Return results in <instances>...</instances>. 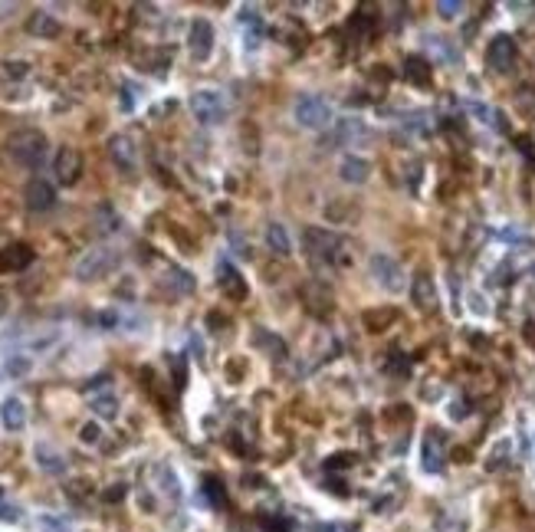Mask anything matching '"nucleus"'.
<instances>
[{"label": "nucleus", "mask_w": 535, "mask_h": 532, "mask_svg": "<svg viewBox=\"0 0 535 532\" xmlns=\"http://www.w3.org/2000/svg\"><path fill=\"white\" fill-rule=\"evenodd\" d=\"M293 115H296V122L306 125V129H326L328 122H332V105H328L322 96H299Z\"/></svg>", "instance_id": "f03ea898"}, {"label": "nucleus", "mask_w": 535, "mask_h": 532, "mask_svg": "<svg viewBox=\"0 0 535 532\" xmlns=\"http://www.w3.org/2000/svg\"><path fill=\"white\" fill-rule=\"evenodd\" d=\"M0 519H3V522H16V519H20V509L0 500Z\"/></svg>", "instance_id": "393cba45"}, {"label": "nucleus", "mask_w": 535, "mask_h": 532, "mask_svg": "<svg viewBox=\"0 0 535 532\" xmlns=\"http://www.w3.org/2000/svg\"><path fill=\"white\" fill-rule=\"evenodd\" d=\"M112 158H115V164H119L122 171H132L135 168V145L125 138V135L112 138Z\"/></svg>", "instance_id": "f3484780"}, {"label": "nucleus", "mask_w": 535, "mask_h": 532, "mask_svg": "<svg viewBox=\"0 0 535 532\" xmlns=\"http://www.w3.org/2000/svg\"><path fill=\"white\" fill-rule=\"evenodd\" d=\"M532 273H535V266H532Z\"/></svg>", "instance_id": "c85d7f7f"}, {"label": "nucleus", "mask_w": 535, "mask_h": 532, "mask_svg": "<svg viewBox=\"0 0 535 532\" xmlns=\"http://www.w3.org/2000/svg\"><path fill=\"white\" fill-rule=\"evenodd\" d=\"M112 263H115V256H112V250H105V247H95V250L82 260V263L76 266V276L79 280H99V276H105L109 269H112Z\"/></svg>", "instance_id": "0eeeda50"}, {"label": "nucleus", "mask_w": 535, "mask_h": 532, "mask_svg": "<svg viewBox=\"0 0 535 532\" xmlns=\"http://www.w3.org/2000/svg\"><path fill=\"white\" fill-rule=\"evenodd\" d=\"M56 177H60L62 184H73L76 177H79V151L76 148H62L60 155H56Z\"/></svg>", "instance_id": "2eb2a0df"}, {"label": "nucleus", "mask_w": 535, "mask_h": 532, "mask_svg": "<svg viewBox=\"0 0 535 532\" xmlns=\"http://www.w3.org/2000/svg\"><path fill=\"white\" fill-rule=\"evenodd\" d=\"M368 175H372V164H368V158L348 155V158H342V164H339V177L348 181V184H361V181H368Z\"/></svg>", "instance_id": "ddd939ff"}, {"label": "nucleus", "mask_w": 535, "mask_h": 532, "mask_svg": "<svg viewBox=\"0 0 535 532\" xmlns=\"http://www.w3.org/2000/svg\"><path fill=\"white\" fill-rule=\"evenodd\" d=\"M36 463H40L46 473H62V470H66V460H62L53 447H46V443L36 447Z\"/></svg>", "instance_id": "aec40b11"}, {"label": "nucleus", "mask_w": 535, "mask_h": 532, "mask_svg": "<svg viewBox=\"0 0 535 532\" xmlns=\"http://www.w3.org/2000/svg\"><path fill=\"white\" fill-rule=\"evenodd\" d=\"M266 243H269V250H276L280 256H289V253H293V240H289V230H286L283 223H269Z\"/></svg>", "instance_id": "dca6fc26"}, {"label": "nucleus", "mask_w": 535, "mask_h": 532, "mask_svg": "<svg viewBox=\"0 0 535 532\" xmlns=\"http://www.w3.org/2000/svg\"><path fill=\"white\" fill-rule=\"evenodd\" d=\"M315 532H345V526H339V522H322Z\"/></svg>", "instance_id": "bb28decb"}, {"label": "nucleus", "mask_w": 535, "mask_h": 532, "mask_svg": "<svg viewBox=\"0 0 535 532\" xmlns=\"http://www.w3.org/2000/svg\"><path fill=\"white\" fill-rule=\"evenodd\" d=\"M92 411L99 414V417H115L119 414V401L112 398V395H99V398H92Z\"/></svg>", "instance_id": "412c9836"}, {"label": "nucleus", "mask_w": 535, "mask_h": 532, "mask_svg": "<svg viewBox=\"0 0 535 532\" xmlns=\"http://www.w3.org/2000/svg\"><path fill=\"white\" fill-rule=\"evenodd\" d=\"M187 46H191V56L197 63H204L210 56V49H214V27H210V20H204V16L194 20L191 33H187Z\"/></svg>", "instance_id": "423d86ee"}, {"label": "nucleus", "mask_w": 535, "mask_h": 532, "mask_svg": "<svg viewBox=\"0 0 535 532\" xmlns=\"http://www.w3.org/2000/svg\"><path fill=\"white\" fill-rule=\"evenodd\" d=\"M440 467H444V450H440V441H437V434H427V437H424V470L437 473Z\"/></svg>", "instance_id": "6ab92c4d"}, {"label": "nucleus", "mask_w": 535, "mask_h": 532, "mask_svg": "<svg viewBox=\"0 0 535 532\" xmlns=\"http://www.w3.org/2000/svg\"><path fill=\"white\" fill-rule=\"evenodd\" d=\"M56 201V194H53V184H46L43 177H36L27 184V207L30 210H46V207H53Z\"/></svg>", "instance_id": "4468645a"}, {"label": "nucleus", "mask_w": 535, "mask_h": 532, "mask_svg": "<svg viewBox=\"0 0 535 532\" xmlns=\"http://www.w3.org/2000/svg\"><path fill=\"white\" fill-rule=\"evenodd\" d=\"M217 280H220V286L227 289V293L234 296V299H243L247 296V286H243V280H240V273L234 269L230 263H220V273H217Z\"/></svg>", "instance_id": "a211bd4d"}, {"label": "nucleus", "mask_w": 535, "mask_h": 532, "mask_svg": "<svg viewBox=\"0 0 535 532\" xmlns=\"http://www.w3.org/2000/svg\"><path fill=\"white\" fill-rule=\"evenodd\" d=\"M407 76L414 79V82H427L431 79V69H427V63L424 59H407Z\"/></svg>", "instance_id": "4be33fe9"}, {"label": "nucleus", "mask_w": 535, "mask_h": 532, "mask_svg": "<svg viewBox=\"0 0 535 532\" xmlns=\"http://www.w3.org/2000/svg\"><path fill=\"white\" fill-rule=\"evenodd\" d=\"M411 296H414V306L420 312H431L437 306V289H433V280L427 273H417L414 286H411Z\"/></svg>", "instance_id": "9b49d317"}, {"label": "nucleus", "mask_w": 535, "mask_h": 532, "mask_svg": "<svg viewBox=\"0 0 535 532\" xmlns=\"http://www.w3.org/2000/svg\"><path fill=\"white\" fill-rule=\"evenodd\" d=\"M40 529L43 532H69V526L56 516H40Z\"/></svg>", "instance_id": "b1692460"}, {"label": "nucleus", "mask_w": 535, "mask_h": 532, "mask_svg": "<svg viewBox=\"0 0 535 532\" xmlns=\"http://www.w3.org/2000/svg\"><path fill=\"white\" fill-rule=\"evenodd\" d=\"M30 263H33V250L27 243H10V247L0 250V269L3 273H20V269H27Z\"/></svg>", "instance_id": "9d476101"}, {"label": "nucleus", "mask_w": 535, "mask_h": 532, "mask_svg": "<svg viewBox=\"0 0 535 532\" xmlns=\"http://www.w3.org/2000/svg\"><path fill=\"white\" fill-rule=\"evenodd\" d=\"M342 240L335 234H328V230H306V247H309V253H312L315 260H322V263H335L339 260V247Z\"/></svg>", "instance_id": "39448f33"}, {"label": "nucleus", "mask_w": 535, "mask_h": 532, "mask_svg": "<svg viewBox=\"0 0 535 532\" xmlns=\"http://www.w3.org/2000/svg\"><path fill=\"white\" fill-rule=\"evenodd\" d=\"M0 496H3V489H0Z\"/></svg>", "instance_id": "cd10ccee"}, {"label": "nucleus", "mask_w": 535, "mask_h": 532, "mask_svg": "<svg viewBox=\"0 0 535 532\" xmlns=\"http://www.w3.org/2000/svg\"><path fill=\"white\" fill-rule=\"evenodd\" d=\"M372 276L378 286H385V293H401L404 289V269L401 263L394 260V256H387V253H372Z\"/></svg>", "instance_id": "20e7f679"}, {"label": "nucleus", "mask_w": 535, "mask_h": 532, "mask_svg": "<svg viewBox=\"0 0 535 532\" xmlns=\"http://www.w3.org/2000/svg\"><path fill=\"white\" fill-rule=\"evenodd\" d=\"M10 155H14L23 168H40L46 158V138L40 132H20L14 142H10Z\"/></svg>", "instance_id": "7ed1b4c3"}, {"label": "nucleus", "mask_w": 535, "mask_h": 532, "mask_svg": "<svg viewBox=\"0 0 535 532\" xmlns=\"http://www.w3.org/2000/svg\"><path fill=\"white\" fill-rule=\"evenodd\" d=\"M0 424L7 430H23V424H27V404L20 398H3V404H0Z\"/></svg>", "instance_id": "f8f14e48"}, {"label": "nucleus", "mask_w": 535, "mask_h": 532, "mask_svg": "<svg viewBox=\"0 0 535 532\" xmlns=\"http://www.w3.org/2000/svg\"><path fill=\"white\" fill-rule=\"evenodd\" d=\"M358 138H368V125L361 118H339L332 125L328 145H348V142H358Z\"/></svg>", "instance_id": "1a4fd4ad"}, {"label": "nucleus", "mask_w": 535, "mask_h": 532, "mask_svg": "<svg viewBox=\"0 0 535 532\" xmlns=\"http://www.w3.org/2000/svg\"><path fill=\"white\" fill-rule=\"evenodd\" d=\"M187 105H191L194 118H197L201 125H217V122H223V115H227V99H223L217 89H201V92H194Z\"/></svg>", "instance_id": "f257e3e1"}, {"label": "nucleus", "mask_w": 535, "mask_h": 532, "mask_svg": "<svg viewBox=\"0 0 535 532\" xmlns=\"http://www.w3.org/2000/svg\"><path fill=\"white\" fill-rule=\"evenodd\" d=\"M79 437H82V441H86V443H95V441H99V424H86V428H82V434H79Z\"/></svg>", "instance_id": "a878e982"}, {"label": "nucleus", "mask_w": 535, "mask_h": 532, "mask_svg": "<svg viewBox=\"0 0 535 532\" xmlns=\"http://www.w3.org/2000/svg\"><path fill=\"white\" fill-rule=\"evenodd\" d=\"M486 59H490L492 69L509 73V69H512V63H516V43H512V36L499 33V36L490 43V49H486Z\"/></svg>", "instance_id": "6e6552de"}, {"label": "nucleus", "mask_w": 535, "mask_h": 532, "mask_svg": "<svg viewBox=\"0 0 535 532\" xmlns=\"http://www.w3.org/2000/svg\"><path fill=\"white\" fill-rule=\"evenodd\" d=\"M437 10H440L444 20H453V16L463 10V3H460V0H440V3H437Z\"/></svg>", "instance_id": "5701e85b"}]
</instances>
